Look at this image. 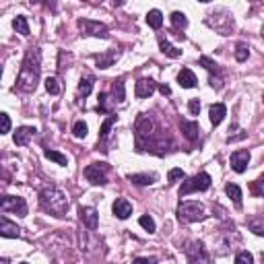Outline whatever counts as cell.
I'll list each match as a JSON object with an SVG mask.
<instances>
[{
	"mask_svg": "<svg viewBox=\"0 0 264 264\" xmlns=\"http://www.w3.org/2000/svg\"><path fill=\"white\" fill-rule=\"evenodd\" d=\"M93 58H95V62H97V68L106 71V68H110L113 62L120 58V52H118V50H108V52H103V54H95Z\"/></svg>",
	"mask_w": 264,
	"mask_h": 264,
	"instance_id": "cell-15",
	"label": "cell"
},
{
	"mask_svg": "<svg viewBox=\"0 0 264 264\" xmlns=\"http://www.w3.org/2000/svg\"><path fill=\"white\" fill-rule=\"evenodd\" d=\"M87 132H89V126H87L83 120H76V122L73 124V134L76 136V139H85Z\"/></svg>",
	"mask_w": 264,
	"mask_h": 264,
	"instance_id": "cell-33",
	"label": "cell"
},
{
	"mask_svg": "<svg viewBox=\"0 0 264 264\" xmlns=\"http://www.w3.org/2000/svg\"><path fill=\"white\" fill-rule=\"evenodd\" d=\"M248 56H250V48H248V45L246 43H237V48H235V60L237 62H246Z\"/></svg>",
	"mask_w": 264,
	"mask_h": 264,
	"instance_id": "cell-36",
	"label": "cell"
},
{
	"mask_svg": "<svg viewBox=\"0 0 264 264\" xmlns=\"http://www.w3.org/2000/svg\"><path fill=\"white\" fill-rule=\"evenodd\" d=\"M0 122H2V128H0V132H2V134L10 132V118H8V113H0Z\"/></svg>",
	"mask_w": 264,
	"mask_h": 264,
	"instance_id": "cell-41",
	"label": "cell"
},
{
	"mask_svg": "<svg viewBox=\"0 0 264 264\" xmlns=\"http://www.w3.org/2000/svg\"><path fill=\"white\" fill-rule=\"evenodd\" d=\"M39 76H41V52L39 48H29L17 76V89L23 91V93H33L38 89Z\"/></svg>",
	"mask_w": 264,
	"mask_h": 264,
	"instance_id": "cell-1",
	"label": "cell"
},
{
	"mask_svg": "<svg viewBox=\"0 0 264 264\" xmlns=\"http://www.w3.org/2000/svg\"><path fill=\"white\" fill-rule=\"evenodd\" d=\"M262 38H264V27H262Z\"/></svg>",
	"mask_w": 264,
	"mask_h": 264,
	"instance_id": "cell-46",
	"label": "cell"
},
{
	"mask_svg": "<svg viewBox=\"0 0 264 264\" xmlns=\"http://www.w3.org/2000/svg\"><path fill=\"white\" fill-rule=\"evenodd\" d=\"M39 206L54 217H64L68 211V198L60 188L45 186L39 190Z\"/></svg>",
	"mask_w": 264,
	"mask_h": 264,
	"instance_id": "cell-2",
	"label": "cell"
},
{
	"mask_svg": "<svg viewBox=\"0 0 264 264\" xmlns=\"http://www.w3.org/2000/svg\"><path fill=\"white\" fill-rule=\"evenodd\" d=\"M132 264H157L155 256H147V258H134Z\"/></svg>",
	"mask_w": 264,
	"mask_h": 264,
	"instance_id": "cell-42",
	"label": "cell"
},
{
	"mask_svg": "<svg viewBox=\"0 0 264 264\" xmlns=\"http://www.w3.org/2000/svg\"><path fill=\"white\" fill-rule=\"evenodd\" d=\"M139 223H141V227L145 229V231H149V233H155V221H153V217L143 215L141 219H139Z\"/></svg>",
	"mask_w": 264,
	"mask_h": 264,
	"instance_id": "cell-37",
	"label": "cell"
},
{
	"mask_svg": "<svg viewBox=\"0 0 264 264\" xmlns=\"http://www.w3.org/2000/svg\"><path fill=\"white\" fill-rule=\"evenodd\" d=\"M126 178H128V182L136 184V186H151V184L159 180V174H155V171H151V174H128Z\"/></svg>",
	"mask_w": 264,
	"mask_h": 264,
	"instance_id": "cell-18",
	"label": "cell"
},
{
	"mask_svg": "<svg viewBox=\"0 0 264 264\" xmlns=\"http://www.w3.org/2000/svg\"><path fill=\"white\" fill-rule=\"evenodd\" d=\"M155 89H157V83L153 81V78H139V81H136V87H134V95L139 99H147V97H151L155 93Z\"/></svg>",
	"mask_w": 264,
	"mask_h": 264,
	"instance_id": "cell-13",
	"label": "cell"
},
{
	"mask_svg": "<svg viewBox=\"0 0 264 264\" xmlns=\"http://www.w3.org/2000/svg\"><path fill=\"white\" fill-rule=\"evenodd\" d=\"M167 180H169V184H176V182H180V180H186V174H184L182 169H169V174H167Z\"/></svg>",
	"mask_w": 264,
	"mask_h": 264,
	"instance_id": "cell-38",
	"label": "cell"
},
{
	"mask_svg": "<svg viewBox=\"0 0 264 264\" xmlns=\"http://www.w3.org/2000/svg\"><path fill=\"white\" fill-rule=\"evenodd\" d=\"M21 264H27V262H21Z\"/></svg>",
	"mask_w": 264,
	"mask_h": 264,
	"instance_id": "cell-47",
	"label": "cell"
},
{
	"mask_svg": "<svg viewBox=\"0 0 264 264\" xmlns=\"http://www.w3.org/2000/svg\"><path fill=\"white\" fill-rule=\"evenodd\" d=\"M223 23H225L227 27H231V29H233V17L229 15L227 10H223V8H221V10H217V13H211L209 19H206V25H209V27L217 29V31L221 33V36H229L227 29L223 27Z\"/></svg>",
	"mask_w": 264,
	"mask_h": 264,
	"instance_id": "cell-10",
	"label": "cell"
},
{
	"mask_svg": "<svg viewBox=\"0 0 264 264\" xmlns=\"http://www.w3.org/2000/svg\"><path fill=\"white\" fill-rule=\"evenodd\" d=\"M184 254L188 258V264H211V256L200 239L184 244Z\"/></svg>",
	"mask_w": 264,
	"mask_h": 264,
	"instance_id": "cell-5",
	"label": "cell"
},
{
	"mask_svg": "<svg viewBox=\"0 0 264 264\" xmlns=\"http://www.w3.org/2000/svg\"><path fill=\"white\" fill-rule=\"evenodd\" d=\"M260 260H262V264H264V252H262V254H260Z\"/></svg>",
	"mask_w": 264,
	"mask_h": 264,
	"instance_id": "cell-45",
	"label": "cell"
},
{
	"mask_svg": "<svg viewBox=\"0 0 264 264\" xmlns=\"http://www.w3.org/2000/svg\"><path fill=\"white\" fill-rule=\"evenodd\" d=\"M235 264H254V256L244 250V252H239V254L235 256Z\"/></svg>",
	"mask_w": 264,
	"mask_h": 264,
	"instance_id": "cell-39",
	"label": "cell"
},
{
	"mask_svg": "<svg viewBox=\"0 0 264 264\" xmlns=\"http://www.w3.org/2000/svg\"><path fill=\"white\" fill-rule=\"evenodd\" d=\"M36 128H33V126H19L17 128V132H15V145L17 147H25L33 136H36Z\"/></svg>",
	"mask_w": 264,
	"mask_h": 264,
	"instance_id": "cell-17",
	"label": "cell"
},
{
	"mask_svg": "<svg viewBox=\"0 0 264 264\" xmlns=\"http://www.w3.org/2000/svg\"><path fill=\"white\" fill-rule=\"evenodd\" d=\"M225 194L235 202L237 209H242V198L244 196H242V190H239L237 184H227V186H225Z\"/></svg>",
	"mask_w": 264,
	"mask_h": 264,
	"instance_id": "cell-28",
	"label": "cell"
},
{
	"mask_svg": "<svg viewBox=\"0 0 264 264\" xmlns=\"http://www.w3.org/2000/svg\"><path fill=\"white\" fill-rule=\"evenodd\" d=\"M176 217L182 225H188V223H196V221H204L206 219V213L202 209V204L196 200H188V202H180Z\"/></svg>",
	"mask_w": 264,
	"mask_h": 264,
	"instance_id": "cell-3",
	"label": "cell"
},
{
	"mask_svg": "<svg viewBox=\"0 0 264 264\" xmlns=\"http://www.w3.org/2000/svg\"><path fill=\"white\" fill-rule=\"evenodd\" d=\"M112 213H113V217H118V219H128L132 215V204L126 198H116V202L112 204Z\"/></svg>",
	"mask_w": 264,
	"mask_h": 264,
	"instance_id": "cell-16",
	"label": "cell"
},
{
	"mask_svg": "<svg viewBox=\"0 0 264 264\" xmlns=\"http://www.w3.org/2000/svg\"><path fill=\"white\" fill-rule=\"evenodd\" d=\"M0 211L15 213L17 217H27V202L21 196H8V194H4L2 200H0Z\"/></svg>",
	"mask_w": 264,
	"mask_h": 264,
	"instance_id": "cell-8",
	"label": "cell"
},
{
	"mask_svg": "<svg viewBox=\"0 0 264 264\" xmlns=\"http://www.w3.org/2000/svg\"><path fill=\"white\" fill-rule=\"evenodd\" d=\"M242 139H246V132H242V134H235V136H229V139H227V143H235V141H242Z\"/></svg>",
	"mask_w": 264,
	"mask_h": 264,
	"instance_id": "cell-43",
	"label": "cell"
},
{
	"mask_svg": "<svg viewBox=\"0 0 264 264\" xmlns=\"http://www.w3.org/2000/svg\"><path fill=\"white\" fill-rule=\"evenodd\" d=\"M169 19H171V25H174V31H178L176 36L184 39V33H182V31L188 27V19H186V15L180 13V10H176V13H171Z\"/></svg>",
	"mask_w": 264,
	"mask_h": 264,
	"instance_id": "cell-22",
	"label": "cell"
},
{
	"mask_svg": "<svg viewBox=\"0 0 264 264\" xmlns=\"http://www.w3.org/2000/svg\"><path fill=\"white\" fill-rule=\"evenodd\" d=\"M112 106H113V99L108 97V93H99L97 97V112L99 113H112Z\"/></svg>",
	"mask_w": 264,
	"mask_h": 264,
	"instance_id": "cell-29",
	"label": "cell"
},
{
	"mask_svg": "<svg viewBox=\"0 0 264 264\" xmlns=\"http://www.w3.org/2000/svg\"><path fill=\"white\" fill-rule=\"evenodd\" d=\"M0 235L2 237H19L21 229L17 227V223H10L6 217H2V219H0Z\"/></svg>",
	"mask_w": 264,
	"mask_h": 264,
	"instance_id": "cell-23",
	"label": "cell"
},
{
	"mask_svg": "<svg viewBox=\"0 0 264 264\" xmlns=\"http://www.w3.org/2000/svg\"><path fill=\"white\" fill-rule=\"evenodd\" d=\"M227 116V108L223 103H213L211 110H209V118H211V124L213 126H219Z\"/></svg>",
	"mask_w": 264,
	"mask_h": 264,
	"instance_id": "cell-21",
	"label": "cell"
},
{
	"mask_svg": "<svg viewBox=\"0 0 264 264\" xmlns=\"http://www.w3.org/2000/svg\"><path fill=\"white\" fill-rule=\"evenodd\" d=\"M93 76H85V78H81V83H78V97H87L91 91H93Z\"/></svg>",
	"mask_w": 264,
	"mask_h": 264,
	"instance_id": "cell-32",
	"label": "cell"
},
{
	"mask_svg": "<svg viewBox=\"0 0 264 264\" xmlns=\"http://www.w3.org/2000/svg\"><path fill=\"white\" fill-rule=\"evenodd\" d=\"M45 91H48L50 95H58L60 93L58 78H56V76H48V78H45Z\"/></svg>",
	"mask_w": 264,
	"mask_h": 264,
	"instance_id": "cell-34",
	"label": "cell"
},
{
	"mask_svg": "<svg viewBox=\"0 0 264 264\" xmlns=\"http://www.w3.org/2000/svg\"><path fill=\"white\" fill-rule=\"evenodd\" d=\"M159 91H161V95H169V93H171L169 85H159Z\"/></svg>",
	"mask_w": 264,
	"mask_h": 264,
	"instance_id": "cell-44",
	"label": "cell"
},
{
	"mask_svg": "<svg viewBox=\"0 0 264 264\" xmlns=\"http://www.w3.org/2000/svg\"><path fill=\"white\" fill-rule=\"evenodd\" d=\"M78 219L87 225L89 231H95L99 225V215L93 206H78Z\"/></svg>",
	"mask_w": 264,
	"mask_h": 264,
	"instance_id": "cell-12",
	"label": "cell"
},
{
	"mask_svg": "<svg viewBox=\"0 0 264 264\" xmlns=\"http://www.w3.org/2000/svg\"><path fill=\"white\" fill-rule=\"evenodd\" d=\"M112 97H113V103H122L126 99V85H124V78H118L113 81L112 85Z\"/></svg>",
	"mask_w": 264,
	"mask_h": 264,
	"instance_id": "cell-26",
	"label": "cell"
},
{
	"mask_svg": "<svg viewBox=\"0 0 264 264\" xmlns=\"http://www.w3.org/2000/svg\"><path fill=\"white\" fill-rule=\"evenodd\" d=\"M108 171H110V165L108 163H91L85 167V178L89 184L93 186H106L108 184Z\"/></svg>",
	"mask_w": 264,
	"mask_h": 264,
	"instance_id": "cell-6",
	"label": "cell"
},
{
	"mask_svg": "<svg viewBox=\"0 0 264 264\" xmlns=\"http://www.w3.org/2000/svg\"><path fill=\"white\" fill-rule=\"evenodd\" d=\"M43 155H45V159H50V161L58 163V165H68L66 155H62V153H58V151H54V149H43Z\"/></svg>",
	"mask_w": 264,
	"mask_h": 264,
	"instance_id": "cell-31",
	"label": "cell"
},
{
	"mask_svg": "<svg viewBox=\"0 0 264 264\" xmlns=\"http://www.w3.org/2000/svg\"><path fill=\"white\" fill-rule=\"evenodd\" d=\"M178 83L184 89H194L198 81H196V75H194L190 68H182V71L178 73Z\"/></svg>",
	"mask_w": 264,
	"mask_h": 264,
	"instance_id": "cell-19",
	"label": "cell"
},
{
	"mask_svg": "<svg viewBox=\"0 0 264 264\" xmlns=\"http://www.w3.org/2000/svg\"><path fill=\"white\" fill-rule=\"evenodd\" d=\"M188 110H190L192 116H198V113H200V101H198V97H194V99L188 101Z\"/></svg>",
	"mask_w": 264,
	"mask_h": 264,
	"instance_id": "cell-40",
	"label": "cell"
},
{
	"mask_svg": "<svg viewBox=\"0 0 264 264\" xmlns=\"http://www.w3.org/2000/svg\"><path fill=\"white\" fill-rule=\"evenodd\" d=\"M250 192L254 194V196H262L264 198V176L250 184Z\"/></svg>",
	"mask_w": 264,
	"mask_h": 264,
	"instance_id": "cell-35",
	"label": "cell"
},
{
	"mask_svg": "<svg viewBox=\"0 0 264 264\" xmlns=\"http://www.w3.org/2000/svg\"><path fill=\"white\" fill-rule=\"evenodd\" d=\"M246 225L252 233L256 235H264V215H252L246 219Z\"/></svg>",
	"mask_w": 264,
	"mask_h": 264,
	"instance_id": "cell-24",
	"label": "cell"
},
{
	"mask_svg": "<svg viewBox=\"0 0 264 264\" xmlns=\"http://www.w3.org/2000/svg\"><path fill=\"white\" fill-rule=\"evenodd\" d=\"M76 25H78V29L83 31V36L101 38V39H106V38L110 36V33H108V27L103 25V23H99V21H93V19H78Z\"/></svg>",
	"mask_w": 264,
	"mask_h": 264,
	"instance_id": "cell-9",
	"label": "cell"
},
{
	"mask_svg": "<svg viewBox=\"0 0 264 264\" xmlns=\"http://www.w3.org/2000/svg\"><path fill=\"white\" fill-rule=\"evenodd\" d=\"M211 184H213L211 176L206 174V171H200V174L184 180L178 194H180V198H182V196H188V194H192V192H206V190L211 188Z\"/></svg>",
	"mask_w": 264,
	"mask_h": 264,
	"instance_id": "cell-4",
	"label": "cell"
},
{
	"mask_svg": "<svg viewBox=\"0 0 264 264\" xmlns=\"http://www.w3.org/2000/svg\"><path fill=\"white\" fill-rule=\"evenodd\" d=\"M229 163H231V169L235 171V174H244V171L248 169V163H250V151H246V149H239V151L231 153V157H229Z\"/></svg>",
	"mask_w": 264,
	"mask_h": 264,
	"instance_id": "cell-11",
	"label": "cell"
},
{
	"mask_svg": "<svg viewBox=\"0 0 264 264\" xmlns=\"http://www.w3.org/2000/svg\"><path fill=\"white\" fill-rule=\"evenodd\" d=\"M116 120H118V116H113V113H110V116L103 120V124H101V130H99V145H103L108 141V136H110V130H112V126L116 124Z\"/></svg>",
	"mask_w": 264,
	"mask_h": 264,
	"instance_id": "cell-25",
	"label": "cell"
},
{
	"mask_svg": "<svg viewBox=\"0 0 264 264\" xmlns=\"http://www.w3.org/2000/svg\"><path fill=\"white\" fill-rule=\"evenodd\" d=\"M198 64H200V66H204L206 71L211 73V87H213V89H217V91H221V89H223V83H225L221 66L217 64L213 58H209V56H200Z\"/></svg>",
	"mask_w": 264,
	"mask_h": 264,
	"instance_id": "cell-7",
	"label": "cell"
},
{
	"mask_svg": "<svg viewBox=\"0 0 264 264\" xmlns=\"http://www.w3.org/2000/svg\"><path fill=\"white\" fill-rule=\"evenodd\" d=\"M157 41H159V50H161L165 56H169V58H180V56H182V50L176 48V45H171V43L167 41V38L161 36V33L157 36Z\"/></svg>",
	"mask_w": 264,
	"mask_h": 264,
	"instance_id": "cell-20",
	"label": "cell"
},
{
	"mask_svg": "<svg viewBox=\"0 0 264 264\" xmlns=\"http://www.w3.org/2000/svg\"><path fill=\"white\" fill-rule=\"evenodd\" d=\"M180 128L184 132V136L190 141V143H196L200 139V126L198 122H192V120H180Z\"/></svg>",
	"mask_w": 264,
	"mask_h": 264,
	"instance_id": "cell-14",
	"label": "cell"
},
{
	"mask_svg": "<svg viewBox=\"0 0 264 264\" xmlns=\"http://www.w3.org/2000/svg\"><path fill=\"white\" fill-rule=\"evenodd\" d=\"M13 27H15V31L17 33H21V36H29V23H27V17H23V15H19V17H15L13 19Z\"/></svg>",
	"mask_w": 264,
	"mask_h": 264,
	"instance_id": "cell-30",
	"label": "cell"
},
{
	"mask_svg": "<svg viewBox=\"0 0 264 264\" xmlns=\"http://www.w3.org/2000/svg\"><path fill=\"white\" fill-rule=\"evenodd\" d=\"M145 19H147V25L151 29H161V25H163V15H161V10H157V8L149 10Z\"/></svg>",
	"mask_w": 264,
	"mask_h": 264,
	"instance_id": "cell-27",
	"label": "cell"
}]
</instances>
